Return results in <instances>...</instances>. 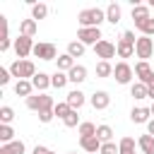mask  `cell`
<instances>
[{
    "label": "cell",
    "mask_w": 154,
    "mask_h": 154,
    "mask_svg": "<svg viewBox=\"0 0 154 154\" xmlns=\"http://www.w3.org/2000/svg\"><path fill=\"white\" fill-rule=\"evenodd\" d=\"M34 55L41 58V60H53L58 53H55V46L53 43H36L34 46Z\"/></svg>",
    "instance_id": "cell-9"
},
{
    "label": "cell",
    "mask_w": 154,
    "mask_h": 154,
    "mask_svg": "<svg viewBox=\"0 0 154 154\" xmlns=\"http://www.w3.org/2000/svg\"><path fill=\"white\" fill-rule=\"evenodd\" d=\"M137 147L142 149V154H154V135H140L137 140Z\"/></svg>",
    "instance_id": "cell-14"
},
{
    "label": "cell",
    "mask_w": 154,
    "mask_h": 154,
    "mask_svg": "<svg viewBox=\"0 0 154 154\" xmlns=\"http://www.w3.org/2000/svg\"><path fill=\"white\" fill-rule=\"evenodd\" d=\"M72 67H75V58H72V55H67V53H65V55H58V70H60V72H63V70L70 72Z\"/></svg>",
    "instance_id": "cell-27"
},
{
    "label": "cell",
    "mask_w": 154,
    "mask_h": 154,
    "mask_svg": "<svg viewBox=\"0 0 154 154\" xmlns=\"http://www.w3.org/2000/svg\"><path fill=\"white\" fill-rule=\"evenodd\" d=\"M31 89H34V84H31L29 79H19V82L14 84V94H17V96H26V99H29V96H31Z\"/></svg>",
    "instance_id": "cell-20"
},
{
    "label": "cell",
    "mask_w": 154,
    "mask_h": 154,
    "mask_svg": "<svg viewBox=\"0 0 154 154\" xmlns=\"http://www.w3.org/2000/svg\"><path fill=\"white\" fill-rule=\"evenodd\" d=\"M46 14H48V7H46L43 2H34V5H31V19H34V22H36V19H43Z\"/></svg>",
    "instance_id": "cell-24"
},
{
    "label": "cell",
    "mask_w": 154,
    "mask_h": 154,
    "mask_svg": "<svg viewBox=\"0 0 154 154\" xmlns=\"http://www.w3.org/2000/svg\"><path fill=\"white\" fill-rule=\"evenodd\" d=\"M67 79H70V82H75V84L84 82V79H87V67H84V65H75V67L67 72Z\"/></svg>",
    "instance_id": "cell-15"
},
{
    "label": "cell",
    "mask_w": 154,
    "mask_h": 154,
    "mask_svg": "<svg viewBox=\"0 0 154 154\" xmlns=\"http://www.w3.org/2000/svg\"><path fill=\"white\" fill-rule=\"evenodd\" d=\"M34 154H55V152H51V149L43 147V144H36V147H34Z\"/></svg>",
    "instance_id": "cell-41"
},
{
    "label": "cell",
    "mask_w": 154,
    "mask_h": 154,
    "mask_svg": "<svg viewBox=\"0 0 154 154\" xmlns=\"http://www.w3.org/2000/svg\"><path fill=\"white\" fill-rule=\"evenodd\" d=\"M147 132H149V135H154V118L147 123Z\"/></svg>",
    "instance_id": "cell-44"
},
{
    "label": "cell",
    "mask_w": 154,
    "mask_h": 154,
    "mask_svg": "<svg viewBox=\"0 0 154 154\" xmlns=\"http://www.w3.org/2000/svg\"><path fill=\"white\" fill-rule=\"evenodd\" d=\"M77 41L84 43V46H96V43L101 41V29H96V26L79 29V31H77Z\"/></svg>",
    "instance_id": "cell-4"
},
{
    "label": "cell",
    "mask_w": 154,
    "mask_h": 154,
    "mask_svg": "<svg viewBox=\"0 0 154 154\" xmlns=\"http://www.w3.org/2000/svg\"><path fill=\"white\" fill-rule=\"evenodd\" d=\"M70 111H72V108L67 106V101H63V103H55V108H53V113H55L58 118H65Z\"/></svg>",
    "instance_id": "cell-37"
},
{
    "label": "cell",
    "mask_w": 154,
    "mask_h": 154,
    "mask_svg": "<svg viewBox=\"0 0 154 154\" xmlns=\"http://www.w3.org/2000/svg\"><path fill=\"white\" fill-rule=\"evenodd\" d=\"M79 135H82V137L96 135V125H94V123H79Z\"/></svg>",
    "instance_id": "cell-34"
},
{
    "label": "cell",
    "mask_w": 154,
    "mask_h": 154,
    "mask_svg": "<svg viewBox=\"0 0 154 154\" xmlns=\"http://www.w3.org/2000/svg\"><path fill=\"white\" fill-rule=\"evenodd\" d=\"M10 77H12V75H10V70H5V67H0V87H5V84L10 82Z\"/></svg>",
    "instance_id": "cell-39"
},
{
    "label": "cell",
    "mask_w": 154,
    "mask_h": 154,
    "mask_svg": "<svg viewBox=\"0 0 154 154\" xmlns=\"http://www.w3.org/2000/svg\"><path fill=\"white\" fill-rule=\"evenodd\" d=\"M118 149H120V154H135V140L132 137H123Z\"/></svg>",
    "instance_id": "cell-31"
},
{
    "label": "cell",
    "mask_w": 154,
    "mask_h": 154,
    "mask_svg": "<svg viewBox=\"0 0 154 154\" xmlns=\"http://www.w3.org/2000/svg\"><path fill=\"white\" fill-rule=\"evenodd\" d=\"M147 89H149V96H152V99H154V79H152V82H149V84H147Z\"/></svg>",
    "instance_id": "cell-45"
},
{
    "label": "cell",
    "mask_w": 154,
    "mask_h": 154,
    "mask_svg": "<svg viewBox=\"0 0 154 154\" xmlns=\"http://www.w3.org/2000/svg\"><path fill=\"white\" fill-rule=\"evenodd\" d=\"M12 137H14V130L10 125H0V142L2 144H10V142H14Z\"/></svg>",
    "instance_id": "cell-32"
},
{
    "label": "cell",
    "mask_w": 154,
    "mask_h": 154,
    "mask_svg": "<svg viewBox=\"0 0 154 154\" xmlns=\"http://www.w3.org/2000/svg\"><path fill=\"white\" fill-rule=\"evenodd\" d=\"M0 154H24V142L22 140H14L10 144H2L0 147Z\"/></svg>",
    "instance_id": "cell-18"
},
{
    "label": "cell",
    "mask_w": 154,
    "mask_h": 154,
    "mask_svg": "<svg viewBox=\"0 0 154 154\" xmlns=\"http://www.w3.org/2000/svg\"><path fill=\"white\" fill-rule=\"evenodd\" d=\"M132 75H135V70H132L128 63H118V65L113 67V77H116L118 84H128V82L132 79Z\"/></svg>",
    "instance_id": "cell-7"
},
{
    "label": "cell",
    "mask_w": 154,
    "mask_h": 154,
    "mask_svg": "<svg viewBox=\"0 0 154 154\" xmlns=\"http://www.w3.org/2000/svg\"><path fill=\"white\" fill-rule=\"evenodd\" d=\"M135 75L140 77V82H142V84H149V82L154 79V72H152L149 63H144V60H140V63L135 65Z\"/></svg>",
    "instance_id": "cell-11"
},
{
    "label": "cell",
    "mask_w": 154,
    "mask_h": 154,
    "mask_svg": "<svg viewBox=\"0 0 154 154\" xmlns=\"http://www.w3.org/2000/svg\"><path fill=\"white\" fill-rule=\"evenodd\" d=\"M10 75L12 77H17V82L19 79H34V75H36V67H34V63L31 60H14L12 65H10Z\"/></svg>",
    "instance_id": "cell-2"
},
{
    "label": "cell",
    "mask_w": 154,
    "mask_h": 154,
    "mask_svg": "<svg viewBox=\"0 0 154 154\" xmlns=\"http://www.w3.org/2000/svg\"><path fill=\"white\" fill-rule=\"evenodd\" d=\"M149 111H152V116H154V106H152V108H149Z\"/></svg>",
    "instance_id": "cell-46"
},
{
    "label": "cell",
    "mask_w": 154,
    "mask_h": 154,
    "mask_svg": "<svg viewBox=\"0 0 154 154\" xmlns=\"http://www.w3.org/2000/svg\"><path fill=\"white\" fill-rule=\"evenodd\" d=\"M96 75H99V77H111V75H113V65H111L108 60L96 63Z\"/></svg>",
    "instance_id": "cell-29"
},
{
    "label": "cell",
    "mask_w": 154,
    "mask_h": 154,
    "mask_svg": "<svg viewBox=\"0 0 154 154\" xmlns=\"http://www.w3.org/2000/svg\"><path fill=\"white\" fill-rule=\"evenodd\" d=\"M67 82H70V79H67V75H65V72H60V70H55V75L51 77V87H55V89H63Z\"/></svg>",
    "instance_id": "cell-28"
},
{
    "label": "cell",
    "mask_w": 154,
    "mask_h": 154,
    "mask_svg": "<svg viewBox=\"0 0 154 154\" xmlns=\"http://www.w3.org/2000/svg\"><path fill=\"white\" fill-rule=\"evenodd\" d=\"M135 53H137V58H142L147 63V58H152V53H154V41L149 36H140L135 43Z\"/></svg>",
    "instance_id": "cell-6"
},
{
    "label": "cell",
    "mask_w": 154,
    "mask_h": 154,
    "mask_svg": "<svg viewBox=\"0 0 154 154\" xmlns=\"http://www.w3.org/2000/svg\"><path fill=\"white\" fill-rule=\"evenodd\" d=\"M116 51H118V55H120V58H130V55L135 53V46L120 38V41H118V46H116Z\"/></svg>",
    "instance_id": "cell-22"
},
{
    "label": "cell",
    "mask_w": 154,
    "mask_h": 154,
    "mask_svg": "<svg viewBox=\"0 0 154 154\" xmlns=\"http://www.w3.org/2000/svg\"><path fill=\"white\" fill-rule=\"evenodd\" d=\"M149 116H152V111L149 108H142V106L132 108V113H130L132 123H149Z\"/></svg>",
    "instance_id": "cell-17"
},
{
    "label": "cell",
    "mask_w": 154,
    "mask_h": 154,
    "mask_svg": "<svg viewBox=\"0 0 154 154\" xmlns=\"http://www.w3.org/2000/svg\"><path fill=\"white\" fill-rule=\"evenodd\" d=\"M65 101H67V106H70L72 111H77V108H82V103H84V94H82L79 89H72Z\"/></svg>",
    "instance_id": "cell-13"
},
{
    "label": "cell",
    "mask_w": 154,
    "mask_h": 154,
    "mask_svg": "<svg viewBox=\"0 0 154 154\" xmlns=\"http://www.w3.org/2000/svg\"><path fill=\"white\" fill-rule=\"evenodd\" d=\"M106 19V10H99V7H89V10H82L77 14V22L82 24V29H89V26H96Z\"/></svg>",
    "instance_id": "cell-1"
},
{
    "label": "cell",
    "mask_w": 154,
    "mask_h": 154,
    "mask_svg": "<svg viewBox=\"0 0 154 154\" xmlns=\"http://www.w3.org/2000/svg\"><path fill=\"white\" fill-rule=\"evenodd\" d=\"M96 137L101 140V144H103V142H111V137H113V130H111L108 125H99V128H96Z\"/></svg>",
    "instance_id": "cell-33"
},
{
    "label": "cell",
    "mask_w": 154,
    "mask_h": 154,
    "mask_svg": "<svg viewBox=\"0 0 154 154\" xmlns=\"http://www.w3.org/2000/svg\"><path fill=\"white\" fill-rule=\"evenodd\" d=\"M31 84H34V89H38L41 94L51 87V77L46 75V72H38V75H34V79H31Z\"/></svg>",
    "instance_id": "cell-16"
},
{
    "label": "cell",
    "mask_w": 154,
    "mask_h": 154,
    "mask_svg": "<svg viewBox=\"0 0 154 154\" xmlns=\"http://www.w3.org/2000/svg\"><path fill=\"white\" fill-rule=\"evenodd\" d=\"M108 103H111V96H108V91H94V94H91V106H94L96 111H103V108H108Z\"/></svg>",
    "instance_id": "cell-12"
},
{
    "label": "cell",
    "mask_w": 154,
    "mask_h": 154,
    "mask_svg": "<svg viewBox=\"0 0 154 154\" xmlns=\"http://www.w3.org/2000/svg\"><path fill=\"white\" fill-rule=\"evenodd\" d=\"M149 5H152V7H154V0H152V2H149Z\"/></svg>",
    "instance_id": "cell-47"
},
{
    "label": "cell",
    "mask_w": 154,
    "mask_h": 154,
    "mask_svg": "<svg viewBox=\"0 0 154 154\" xmlns=\"http://www.w3.org/2000/svg\"><path fill=\"white\" fill-rule=\"evenodd\" d=\"M67 55H72V58H82V55H84V43H79V41H70V43H67Z\"/></svg>",
    "instance_id": "cell-26"
},
{
    "label": "cell",
    "mask_w": 154,
    "mask_h": 154,
    "mask_svg": "<svg viewBox=\"0 0 154 154\" xmlns=\"http://www.w3.org/2000/svg\"><path fill=\"white\" fill-rule=\"evenodd\" d=\"M99 154H120V149H118V147H116L113 142H103V144H101V152H99Z\"/></svg>",
    "instance_id": "cell-38"
},
{
    "label": "cell",
    "mask_w": 154,
    "mask_h": 154,
    "mask_svg": "<svg viewBox=\"0 0 154 154\" xmlns=\"http://www.w3.org/2000/svg\"><path fill=\"white\" fill-rule=\"evenodd\" d=\"M130 94H132L135 99H147V96H149V89H147V84H142V82H135V84L130 87Z\"/></svg>",
    "instance_id": "cell-23"
},
{
    "label": "cell",
    "mask_w": 154,
    "mask_h": 154,
    "mask_svg": "<svg viewBox=\"0 0 154 154\" xmlns=\"http://www.w3.org/2000/svg\"><path fill=\"white\" fill-rule=\"evenodd\" d=\"M140 31H142V36H154V19L149 17V19H144V22H140V24H135Z\"/></svg>",
    "instance_id": "cell-30"
},
{
    "label": "cell",
    "mask_w": 154,
    "mask_h": 154,
    "mask_svg": "<svg viewBox=\"0 0 154 154\" xmlns=\"http://www.w3.org/2000/svg\"><path fill=\"white\" fill-rule=\"evenodd\" d=\"M132 19H135V24L149 19V10H147L144 5H135V7H132Z\"/></svg>",
    "instance_id": "cell-21"
},
{
    "label": "cell",
    "mask_w": 154,
    "mask_h": 154,
    "mask_svg": "<svg viewBox=\"0 0 154 154\" xmlns=\"http://www.w3.org/2000/svg\"><path fill=\"white\" fill-rule=\"evenodd\" d=\"M53 116H55L53 111H43V113H38V120H41V123H51Z\"/></svg>",
    "instance_id": "cell-40"
},
{
    "label": "cell",
    "mask_w": 154,
    "mask_h": 154,
    "mask_svg": "<svg viewBox=\"0 0 154 154\" xmlns=\"http://www.w3.org/2000/svg\"><path fill=\"white\" fill-rule=\"evenodd\" d=\"M94 53L101 58V60H108V58H113L118 51H116V46L111 43V41H106V38H101L96 46H94Z\"/></svg>",
    "instance_id": "cell-8"
},
{
    "label": "cell",
    "mask_w": 154,
    "mask_h": 154,
    "mask_svg": "<svg viewBox=\"0 0 154 154\" xmlns=\"http://www.w3.org/2000/svg\"><path fill=\"white\" fill-rule=\"evenodd\" d=\"M19 31H22V36H29V38H31V36L36 34V22H34V19H24V22L19 24Z\"/></svg>",
    "instance_id": "cell-25"
},
{
    "label": "cell",
    "mask_w": 154,
    "mask_h": 154,
    "mask_svg": "<svg viewBox=\"0 0 154 154\" xmlns=\"http://www.w3.org/2000/svg\"><path fill=\"white\" fill-rule=\"evenodd\" d=\"M79 147H82L84 152H89V154H99V152H101V140H99L96 135H91V137H79Z\"/></svg>",
    "instance_id": "cell-10"
},
{
    "label": "cell",
    "mask_w": 154,
    "mask_h": 154,
    "mask_svg": "<svg viewBox=\"0 0 154 154\" xmlns=\"http://www.w3.org/2000/svg\"><path fill=\"white\" fill-rule=\"evenodd\" d=\"M120 5H116V2H111L108 7H106V22H111V24H118L120 22Z\"/></svg>",
    "instance_id": "cell-19"
},
{
    "label": "cell",
    "mask_w": 154,
    "mask_h": 154,
    "mask_svg": "<svg viewBox=\"0 0 154 154\" xmlns=\"http://www.w3.org/2000/svg\"><path fill=\"white\" fill-rule=\"evenodd\" d=\"M12 118H14V111H12L10 106H2V108H0V120H2V125H10Z\"/></svg>",
    "instance_id": "cell-35"
},
{
    "label": "cell",
    "mask_w": 154,
    "mask_h": 154,
    "mask_svg": "<svg viewBox=\"0 0 154 154\" xmlns=\"http://www.w3.org/2000/svg\"><path fill=\"white\" fill-rule=\"evenodd\" d=\"M67 154H77V152H67Z\"/></svg>",
    "instance_id": "cell-48"
},
{
    "label": "cell",
    "mask_w": 154,
    "mask_h": 154,
    "mask_svg": "<svg viewBox=\"0 0 154 154\" xmlns=\"http://www.w3.org/2000/svg\"><path fill=\"white\" fill-rule=\"evenodd\" d=\"M123 41H128V43H132V46L137 43V38H135V34H132V31H125V34H123Z\"/></svg>",
    "instance_id": "cell-42"
},
{
    "label": "cell",
    "mask_w": 154,
    "mask_h": 154,
    "mask_svg": "<svg viewBox=\"0 0 154 154\" xmlns=\"http://www.w3.org/2000/svg\"><path fill=\"white\" fill-rule=\"evenodd\" d=\"M34 46H36V43H34L29 36H22V34H19V36L14 38V53H17V58L24 60L29 53H34Z\"/></svg>",
    "instance_id": "cell-5"
},
{
    "label": "cell",
    "mask_w": 154,
    "mask_h": 154,
    "mask_svg": "<svg viewBox=\"0 0 154 154\" xmlns=\"http://www.w3.org/2000/svg\"><path fill=\"white\" fill-rule=\"evenodd\" d=\"M26 106L31 111H36V113H43V111H53L55 108V103H53V99L48 94H31L26 99Z\"/></svg>",
    "instance_id": "cell-3"
},
{
    "label": "cell",
    "mask_w": 154,
    "mask_h": 154,
    "mask_svg": "<svg viewBox=\"0 0 154 154\" xmlns=\"http://www.w3.org/2000/svg\"><path fill=\"white\" fill-rule=\"evenodd\" d=\"M63 123H65V128H77V123H79V116H77V111H70V113L63 118Z\"/></svg>",
    "instance_id": "cell-36"
},
{
    "label": "cell",
    "mask_w": 154,
    "mask_h": 154,
    "mask_svg": "<svg viewBox=\"0 0 154 154\" xmlns=\"http://www.w3.org/2000/svg\"><path fill=\"white\" fill-rule=\"evenodd\" d=\"M7 48H10V38H2V41H0V51H2V53H5V51H7Z\"/></svg>",
    "instance_id": "cell-43"
}]
</instances>
